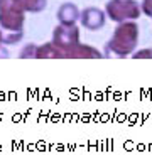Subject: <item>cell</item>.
<instances>
[{"label": "cell", "instance_id": "obj_1", "mask_svg": "<svg viewBox=\"0 0 152 155\" xmlns=\"http://www.w3.org/2000/svg\"><path fill=\"white\" fill-rule=\"evenodd\" d=\"M25 12L19 0H0V27L2 31H22Z\"/></svg>", "mask_w": 152, "mask_h": 155}, {"label": "cell", "instance_id": "obj_2", "mask_svg": "<svg viewBox=\"0 0 152 155\" xmlns=\"http://www.w3.org/2000/svg\"><path fill=\"white\" fill-rule=\"evenodd\" d=\"M137 44V25L133 22H125L115 31L108 47L117 56H127Z\"/></svg>", "mask_w": 152, "mask_h": 155}, {"label": "cell", "instance_id": "obj_3", "mask_svg": "<svg viewBox=\"0 0 152 155\" xmlns=\"http://www.w3.org/2000/svg\"><path fill=\"white\" fill-rule=\"evenodd\" d=\"M106 12L117 22L125 20V19H137L139 14H140L137 4L132 2V0H112L106 5Z\"/></svg>", "mask_w": 152, "mask_h": 155}, {"label": "cell", "instance_id": "obj_4", "mask_svg": "<svg viewBox=\"0 0 152 155\" xmlns=\"http://www.w3.org/2000/svg\"><path fill=\"white\" fill-rule=\"evenodd\" d=\"M103 12L98 10V8H86L85 12L81 14V24L88 29H100L103 25Z\"/></svg>", "mask_w": 152, "mask_h": 155}, {"label": "cell", "instance_id": "obj_5", "mask_svg": "<svg viewBox=\"0 0 152 155\" xmlns=\"http://www.w3.org/2000/svg\"><path fill=\"white\" fill-rule=\"evenodd\" d=\"M58 19L61 20L62 25H73L74 20L78 19V8L74 7L73 4L61 5V8L58 12Z\"/></svg>", "mask_w": 152, "mask_h": 155}, {"label": "cell", "instance_id": "obj_6", "mask_svg": "<svg viewBox=\"0 0 152 155\" xmlns=\"http://www.w3.org/2000/svg\"><path fill=\"white\" fill-rule=\"evenodd\" d=\"M24 12H41L46 7V0H19Z\"/></svg>", "mask_w": 152, "mask_h": 155}, {"label": "cell", "instance_id": "obj_7", "mask_svg": "<svg viewBox=\"0 0 152 155\" xmlns=\"http://www.w3.org/2000/svg\"><path fill=\"white\" fill-rule=\"evenodd\" d=\"M22 39V31H4V44H15Z\"/></svg>", "mask_w": 152, "mask_h": 155}, {"label": "cell", "instance_id": "obj_8", "mask_svg": "<svg viewBox=\"0 0 152 155\" xmlns=\"http://www.w3.org/2000/svg\"><path fill=\"white\" fill-rule=\"evenodd\" d=\"M37 47L34 46V44H27V46L24 47L22 51H20V58H35V52H32V51H35Z\"/></svg>", "mask_w": 152, "mask_h": 155}, {"label": "cell", "instance_id": "obj_9", "mask_svg": "<svg viewBox=\"0 0 152 155\" xmlns=\"http://www.w3.org/2000/svg\"><path fill=\"white\" fill-rule=\"evenodd\" d=\"M144 12L152 17V0H144Z\"/></svg>", "mask_w": 152, "mask_h": 155}, {"label": "cell", "instance_id": "obj_10", "mask_svg": "<svg viewBox=\"0 0 152 155\" xmlns=\"http://www.w3.org/2000/svg\"><path fill=\"white\" fill-rule=\"evenodd\" d=\"M4 44V31H2V27H0V46Z\"/></svg>", "mask_w": 152, "mask_h": 155}]
</instances>
